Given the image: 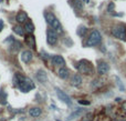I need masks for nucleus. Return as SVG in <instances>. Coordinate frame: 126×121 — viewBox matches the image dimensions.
<instances>
[{"label": "nucleus", "instance_id": "obj_1", "mask_svg": "<svg viewBox=\"0 0 126 121\" xmlns=\"http://www.w3.org/2000/svg\"><path fill=\"white\" fill-rule=\"evenodd\" d=\"M16 80H17V82H16L15 84H17V86L19 87V89L22 92H29L30 90L35 88L32 80L27 77H23V76L19 75V73H17V75L15 76V81Z\"/></svg>", "mask_w": 126, "mask_h": 121}, {"label": "nucleus", "instance_id": "obj_2", "mask_svg": "<svg viewBox=\"0 0 126 121\" xmlns=\"http://www.w3.org/2000/svg\"><path fill=\"white\" fill-rule=\"evenodd\" d=\"M102 41V36H101L98 30H92V32L90 33L89 38L86 41V47H93L98 44Z\"/></svg>", "mask_w": 126, "mask_h": 121}, {"label": "nucleus", "instance_id": "obj_3", "mask_svg": "<svg viewBox=\"0 0 126 121\" xmlns=\"http://www.w3.org/2000/svg\"><path fill=\"white\" fill-rule=\"evenodd\" d=\"M76 68L81 73H84V75H92L93 73V67H92L91 62L87 60H81L76 64Z\"/></svg>", "mask_w": 126, "mask_h": 121}, {"label": "nucleus", "instance_id": "obj_4", "mask_svg": "<svg viewBox=\"0 0 126 121\" xmlns=\"http://www.w3.org/2000/svg\"><path fill=\"white\" fill-rule=\"evenodd\" d=\"M112 35L117 39L122 40V41H126V27L124 24L115 26L112 29Z\"/></svg>", "mask_w": 126, "mask_h": 121}, {"label": "nucleus", "instance_id": "obj_5", "mask_svg": "<svg viewBox=\"0 0 126 121\" xmlns=\"http://www.w3.org/2000/svg\"><path fill=\"white\" fill-rule=\"evenodd\" d=\"M47 42H48L50 46H54L58 42V35L52 29H48V30H47Z\"/></svg>", "mask_w": 126, "mask_h": 121}, {"label": "nucleus", "instance_id": "obj_6", "mask_svg": "<svg viewBox=\"0 0 126 121\" xmlns=\"http://www.w3.org/2000/svg\"><path fill=\"white\" fill-rule=\"evenodd\" d=\"M110 71V66L107 62L105 61H98L97 63V73L100 76H103V75H106L107 72Z\"/></svg>", "mask_w": 126, "mask_h": 121}, {"label": "nucleus", "instance_id": "obj_7", "mask_svg": "<svg viewBox=\"0 0 126 121\" xmlns=\"http://www.w3.org/2000/svg\"><path fill=\"white\" fill-rule=\"evenodd\" d=\"M57 90V96H58V98H59L61 101H63L64 103H66V104H72V101H71V98L69 97V96L66 95V93L64 92V91H62L61 89H59V88H57L55 89Z\"/></svg>", "mask_w": 126, "mask_h": 121}, {"label": "nucleus", "instance_id": "obj_8", "mask_svg": "<svg viewBox=\"0 0 126 121\" xmlns=\"http://www.w3.org/2000/svg\"><path fill=\"white\" fill-rule=\"evenodd\" d=\"M35 78H37V80L39 82H41V83H46V82L48 81V75H47V72L43 69H39V70L37 71Z\"/></svg>", "mask_w": 126, "mask_h": 121}, {"label": "nucleus", "instance_id": "obj_9", "mask_svg": "<svg viewBox=\"0 0 126 121\" xmlns=\"http://www.w3.org/2000/svg\"><path fill=\"white\" fill-rule=\"evenodd\" d=\"M20 57H21L22 62H24V63H29L33 58V53L31 52L30 50H23L21 52V56H20Z\"/></svg>", "mask_w": 126, "mask_h": 121}, {"label": "nucleus", "instance_id": "obj_10", "mask_svg": "<svg viewBox=\"0 0 126 121\" xmlns=\"http://www.w3.org/2000/svg\"><path fill=\"white\" fill-rule=\"evenodd\" d=\"M50 26H51V28H52V30L54 31V32H57V33H62L63 32L62 24H61V22L59 21L58 18H55V19L53 20V22L50 24Z\"/></svg>", "mask_w": 126, "mask_h": 121}, {"label": "nucleus", "instance_id": "obj_11", "mask_svg": "<svg viewBox=\"0 0 126 121\" xmlns=\"http://www.w3.org/2000/svg\"><path fill=\"white\" fill-rule=\"evenodd\" d=\"M51 62H52L54 66H61V67H64L65 64V60L63 59L62 56H59V55H55L51 58Z\"/></svg>", "mask_w": 126, "mask_h": 121}, {"label": "nucleus", "instance_id": "obj_12", "mask_svg": "<svg viewBox=\"0 0 126 121\" xmlns=\"http://www.w3.org/2000/svg\"><path fill=\"white\" fill-rule=\"evenodd\" d=\"M41 108L39 107H32V108L29 109V115L31 116L32 118H38L41 116Z\"/></svg>", "mask_w": 126, "mask_h": 121}, {"label": "nucleus", "instance_id": "obj_13", "mask_svg": "<svg viewBox=\"0 0 126 121\" xmlns=\"http://www.w3.org/2000/svg\"><path fill=\"white\" fill-rule=\"evenodd\" d=\"M16 20H17L19 23H26V22L28 21V16H27L26 12L20 11V12L17 15V17H16Z\"/></svg>", "mask_w": 126, "mask_h": 121}, {"label": "nucleus", "instance_id": "obj_14", "mask_svg": "<svg viewBox=\"0 0 126 121\" xmlns=\"http://www.w3.org/2000/svg\"><path fill=\"white\" fill-rule=\"evenodd\" d=\"M71 84L74 87H80L82 84V77L80 75H74L71 79Z\"/></svg>", "mask_w": 126, "mask_h": 121}, {"label": "nucleus", "instance_id": "obj_15", "mask_svg": "<svg viewBox=\"0 0 126 121\" xmlns=\"http://www.w3.org/2000/svg\"><path fill=\"white\" fill-rule=\"evenodd\" d=\"M69 76H70V70L67 68L61 67V68L59 69V77L61 78V79H67Z\"/></svg>", "mask_w": 126, "mask_h": 121}, {"label": "nucleus", "instance_id": "obj_16", "mask_svg": "<svg viewBox=\"0 0 126 121\" xmlns=\"http://www.w3.org/2000/svg\"><path fill=\"white\" fill-rule=\"evenodd\" d=\"M24 30H26L28 33L32 35V33L34 32V26H33L32 22H31V21H27L26 24H24Z\"/></svg>", "mask_w": 126, "mask_h": 121}, {"label": "nucleus", "instance_id": "obj_17", "mask_svg": "<svg viewBox=\"0 0 126 121\" xmlns=\"http://www.w3.org/2000/svg\"><path fill=\"white\" fill-rule=\"evenodd\" d=\"M44 17H46V20H47V22H48L49 24H51L53 22V20L55 19V16L53 15L52 12H46V15H44Z\"/></svg>", "mask_w": 126, "mask_h": 121}, {"label": "nucleus", "instance_id": "obj_18", "mask_svg": "<svg viewBox=\"0 0 126 121\" xmlns=\"http://www.w3.org/2000/svg\"><path fill=\"white\" fill-rule=\"evenodd\" d=\"M26 42H27V44H28L29 47H31V48H34L35 42H34V38H33L32 35H30L29 37L26 38Z\"/></svg>", "mask_w": 126, "mask_h": 121}, {"label": "nucleus", "instance_id": "obj_19", "mask_svg": "<svg viewBox=\"0 0 126 121\" xmlns=\"http://www.w3.org/2000/svg\"><path fill=\"white\" fill-rule=\"evenodd\" d=\"M13 31H15L18 36H24V28H22V27H20V26H16L15 28H13Z\"/></svg>", "mask_w": 126, "mask_h": 121}, {"label": "nucleus", "instance_id": "obj_20", "mask_svg": "<svg viewBox=\"0 0 126 121\" xmlns=\"http://www.w3.org/2000/svg\"><path fill=\"white\" fill-rule=\"evenodd\" d=\"M7 95L6 92H4L3 90H1V92H0V102H1L2 104H6L7 103Z\"/></svg>", "mask_w": 126, "mask_h": 121}, {"label": "nucleus", "instance_id": "obj_21", "mask_svg": "<svg viewBox=\"0 0 126 121\" xmlns=\"http://www.w3.org/2000/svg\"><path fill=\"white\" fill-rule=\"evenodd\" d=\"M86 31H87V29L85 28V27H81V28L78 30V35L81 36V37H83V36L85 35V32H86Z\"/></svg>", "mask_w": 126, "mask_h": 121}, {"label": "nucleus", "instance_id": "obj_22", "mask_svg": "<svg viewBox=\"0 0 126 121\" xmlns=\"http://www.w3.org/2000/svg\"><path fill=\"white\" fill-rule=\"evenodd\" d=\"M92 120H93V115L92 113H87L84 117V119H83V121H92Z\"/></svg>", "mask_w": 126, "mask_h": 121}, {"label": "nucleus", "instance_id": "obj_23", "mask_svg": "<svg viewBox=\"0 0 126 121\" xmlns=\"http://www.w3.org/2000/svg\"><path fill=\"white\" fill-rule=\"evenodd\" d=\"M79 103L84 104V106H89V104H90V101H82V100H80V101H79Z\"/></svg>", "mask_w": 126, "mask_h": 121}, {"label": "nucleus", "instance_id": "obj_24", "mask_svg": "<svg viewBox=\"0 0 126 121\" xmlns=\"http://www.w3.org/2000/svg\"><path fill=\"white\" fill-rule=\"evenodd\" d=\"M122 109H123V111H125V112H126V101H125V102H123V104H122Z\"/></svg>", "mask_w": 126, "mask_h": 121}, {"label": "nucleus", "instance_id": "obj_25", "mask_svg": "<svg viewBox=\"0 0 126 121\" xmlns=\"http://www.w3.org/2000/svg\"><path fill=\"white\" fill-rule=\"evenodd\" d=\"M41 57L44 58V59H47V58H48V55H47L46 52H42V53H41Z\"/></svg>", "mask_w": 126, "mask_h": 121}, {"label": "nucleus", "instance_id": "obj_26", "mask_svg": "<svg viewBox=\"0 0 126 121\" xmlns=\"http://www.w3.org/2000/svg\"><path fill=\"white\" fill-rule=\"evenodd\" d=\"M2 28H3V21H2V20H0V31L2 30Z\"/></svg>", "mask_w": 126, "mask_h": 121}, {"label": "nucleus", "instance_id": "obj_27", "mask_svg": "<svg viewBox=\"0 0 126 121\" xmlns=\"http://www.w3.org/2000/svg\"><path fill=\"white\" fill-rule=\"evenodd\" d=\"M115 121H126V120H124V119H116Z\"/></svg>", "mask_w": 126, "mask_h": 121}]
</instances>
